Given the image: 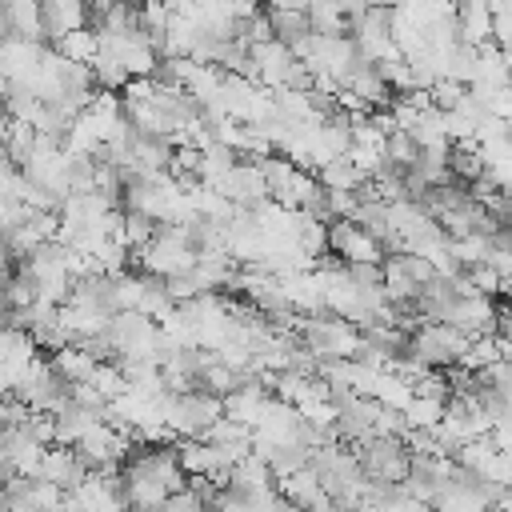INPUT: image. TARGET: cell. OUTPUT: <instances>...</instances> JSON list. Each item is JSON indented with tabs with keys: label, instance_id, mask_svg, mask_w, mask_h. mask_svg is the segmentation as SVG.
<instances>
[{
	"label": "cell",
	"instance_id": "12",
	"mask_svg": "<svg viewBox=\"0 0 512 512\" xmlns=\"http://www.w3.org/2000/svg\"><path fill=\"white\" fill-rule=\"evenodd\" d=\"M316 176H320V184H324V188H352V192L368 180V176L356 168V160H352L348 152H340V156H332L328 164H320V168H316Z\"/></svg>",
	"mask_w": 512,
	"mask_h": 512
},
{
	"label": "cell",
	"instance_id": "13",
	"mask_svg": "<svg viewBox=\"0 0 512 512\" xmlns=\"http://www.w3.org/2000/svg\"><path fill=\"white\" fill-rule=\"evenodd\" d=\"M308 16H312V32H324V36H348L352 32V20L344 16L340 0H312Z\"/></svg>",
	"mask_w": 512,
	"mask_h": 512
},
{
	"label": "cell",
	"instance_id": "11",
	"mask_svg": "<svg viewBox=\"0 0 512 512\" xmlns=\"http://www.w3.org/2000/svg\"><path fill=\"white\" fill-rule=\"evenodd\" d=\"M68 60H84V64H92L96 56H100V28L96 24H80V28H72V32H64L60 40H52Z\"/></svg>",
	"mask_w": 512,
	"mask_h": 512
},
{
	"label": "cell",
	"instance_id": "14",
	"mask_svg": "<svg viewBox=\"0 0 512 512\" xmlns=\"http://www.w3.org/2000/svg\"><path fill=\"white\" fill-rule=\"evenodd\" d=\"M268 16L276 28V40H284V44H296L312 32V16L304 8H268Z\"/></svg>",
	"mask_w": 512,
	"mask_h": 512
},
{
	"label": "cell",
	"instance_id": "19",
	"mask_svg": "<svg viewBox=\"0 0 512 512\" xmlns=\"http://www.w3.org/2000/svg\"><path fill=\"white\" fill-rule=\"evenodd\" d=\"M468 276H472V288L476 292H484V296H496V292H504V276L484 260V264H472V268H464Z\"/></svg>",
	"mask_w": 512,
	"mask_h": 512
},
{
	"label": "cell",
	"instance_id": "6",
	"mask_svg": "<svg viewBox=\"0 0 512 512\" xmlns=\"http://www.w3.org/2000/svg\"><path fill=\"white\" fill-rule=\"evenodd\" d=\"M300 56L292 52V44H284V40H260V44H252V64H256V80L260 84H268V88H280V84H288V72H292V64H296Z\"/></svg>",
	"mask_w": 512,
	"mask_h": 512
},
{
	"label": "cell",
	"instance_id": "1",
	"mask_svg": "<svg viewBox=\"0 0 512 512\" xmlns=\"http://www.w3.org/2000/svg\"><path fill=\"white\" fill-rule=\"evenodd\" d=\"M220 416H224V396L208 392L204 384L168 396V424L176 428V436H204Z\"/></svg>",
	"mask_w": 512,
	"mask_h": 512
},
{
	"label": "cell",
	"instance_id": "16",
	"mask_svg": "<svg viewBox=\"0 0 512 512\" xmlns=\"http://www.w3.org/2000/svg\"><path fill=\"white\" fill-rule=\"evenodd\" d=\"M504 352H500V340L496 336H472V344H468V352L460 356V364L464 368H472V372H484L488 364H496Z\"/></svg>",
	"mask_w": 512,
	"mask_h": 512
},
{
	"label": "cell",
	"instance_id": "3",
	"mask_svg": "<svg viewBox=\"0 0 512 512\" xmlns=\"http://www.w3.org/2000/svg\"><path fill=\"white\" fill-rule=\"evenodd\" d=\"M356 456L372 480H404L412 468V452H408L404 436H380L376 432V436L356 444Z\"/></svg>",
	"mask_w": 512,
	"mask_h": 512
},
{
	"label": "cell",
	"instance_id": "5",
	"mask_svg": "<svg viewBox=\"0 0 512 512\" xmlns=\"http://www.w3.org/2000/svg\"><path fill=\"white\" fill-rule=\"evenodd\" d=\"M276 488L288 496V504H304V508H328V504H336L332 492L324 488V476H320L316 464H304V468H296L288 476H276Z\"/></svg>",
	"mask_w": 512,
	"mask_h": 512
},
{
	"label": "cell",
	"instance_id": "23",
	"mask_svg": "<svg viewBox=\"0 0 512 512\" xmlns=\"http://www.w3.org/2000/svg\"><path fill=\"white\" fill-rule=\"evenodd\" d=\"M116 4H120V0H116Z\"/></svg>",
	"mask_w": 512,
	"mask_h": 512
},
{
	"label": "cell",
	"instance_id": "8",
	"mask_svg": "<svg viewBox=\"0 0 512 512\" xmlns=\"http://www.w3.org/2000/svg\"><path fill=\"white\" fill-rule=\"evenodd\" d=\"M456 16H460V40L464 44H488L492 40V4L488 0H456Z\"/></svg>",
	"mask_w": 512,
	"mask_h": 512
},
{
	"label": "cell",
	"instance_id": "7",
	"mask_svg": "<svg viewBox=\"0 0 512 512\" xmlns=\"http://www.w3.org/2000/svg\"><path fill=\"white\" fill-rule=\"evenodd\" d=\"M496 312H500V308L492 304V296L472 292V296H460V300H456L448 324H456V328L468 332V336H496Z\"/></svg>",
	"mask_w": 512,
	"mask_h": 512
},
{
	"label": "cell",
	"instance_id": "21",
	"mask_svg": "<svg viewBox=\"0 0 512 512\" xmlns=\"http://www.w3.org/2000/svg\"><path fill=\"white\" fill-rule=\"evenodd\" d=\"M312 0H264V8H304L308 12Z\"/></svg>",
	"mask_w": 512,
	"mask_h": 512
},
{
	"label": "cell",
	"instance_id": "17",
	"mask_svg": "<svg viewBox=\"0 0 512 512\" xmlns=\"http://www.w3.org/2000/svg\"><path fill=\"white\" fill-rule=\"evenodd\" d=\"M416 156H420L416 136H412V132H404V128H396V132L388 136V160H392V164H400V168H412V164H416Z\"/></svg>",
	"mask_w": 512,
	"mask_h": 512
},
{
	"label": "cell",
	"instance_id": "20",
	"mask_svg": "<svg viewBox=\"0 0 512 512\" xmlns=\"http://www.w3.org/2000/svg\"><path fill=\"white\" fill-rule=\"evenodd\" d=\"M492 40H496L504 52H512V12H496V20H492Z\"/></svg>",
	"mask_w": 512,
	"mask_h": 512
},
{
	"label": "cell",
	"instance_id": "2",
	"mask_svg": "<svg viewBox=\"0 0 512 512\" xmlns=\"http://www.w3.org/2000/svg\"><path fill=\"white\" fill-rule=\"evenodd\" d=\"M468 344H472V336L460 332V328L448 324V320H424V324L412 332V352H416L424 364H432V368H456L460 356L468 352Z\"/></svg>",
	"mask_w": 512,
	"mask_h": 512
},
{
	"label": "cell",
	"instance_id": "10",
	"mask_svg": "<svg viewBox=\"0 0 512 512\" xmlns=\"http://www.w3.org/2000/svg\"><path fill=\"white\" fill-rule=\"evenodd\" d=\"M48 356H52L56 372H64L68 380H92V372H96V364H100V356H96V352H88L80 340H72V344H64V348H56V352H48Z\"/></svg>",
	"mask_w": 512,
	"mask_h": 512
},
{
	"label": "cell",
	"instance_id": "22",
	"mask_svg": "<svg viewBox=\"0 0 512 512\" xmlns=\"http://www.w3.org/2000/svg\"><path fill=\"white\" fill-rule=\"evenodd\" d=\"M504 60H508V84H512V52H504Z\"/></svg>",
	"mask_w": 512,
	"mask_h": 512
},
{
	"label": "cell",
	"instance_id": "15",
	"mask_svg": "<svg viewBox=\"0 0 512 512\" xmlns=\"http://www.w3.org/2000/svg\"><path fill=\"white\" fill-rule=\"evenodd\" d=\"M444 412H448V400H436V396H420V392H416V396L404 404L408 428H440Z\"/></svg>",
	"mask_w": 512,
	"mask_h": 512
},
{
	"label": "cell",
	"instance_id": "4",
	"mask_svg": "<svg viewBox=\"0 0 512 512\" xmlns=\"http://www.w3.org/2000/svg\"><path fill=\"white\" fill-rule=\"evenodd\" d=\"M380 400L376 396H364V392H356L352 400H344L340 404V416H336V428H340V436L348 440V444H360V440H368V436H376V420H380Z\"/></svg>",
	"mask_w": 512,
	"mask_h": 512
},
{
	"label": "cell",
	"instance_id": "18",
	"mask_svg": "<svg viewBox=\"0 0 512 512\" xmlns=\"http://www.w3.org/2000/svg\"><path fill=\"white\" fill-rule=\"evenodd\" d=\"M464 92H468V84H464V80H452V76H440V80L432 84V100H436V108H444V112H452V108L464 100Z\"/></svg>",
	"mask_w": 512,
	"mask_h": 512
},
{
	"label": "cell",
	"instance_id": "9",
	"mask_svg": "<svg viewBox=\"0 0 512 512\" xmlns=\"http://www.w3.org/2000/svg\"><path fill=\"white\" fill-rule=\"evenodd\" d=\"M80 24H92L84 0H44V36L48 40H60L64 32H72Z\"/></svg>",
	"mask_w": 512,
	"mask_h": 512
}]
</instances>
